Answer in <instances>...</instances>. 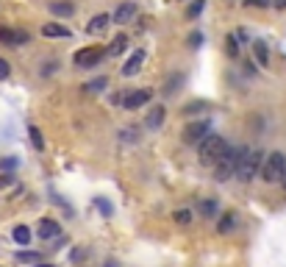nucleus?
Returning <instances> with one entry per match:
<instances>
[{
    "mask_svg": "<svg viewBox=\"0 0 286 267\" xmlns=\"http://www.w3.org/2000/svg\"><path fill=\"white\" fill-rule=\"evenodd\" d=\"M225 153H228V142L219 134H208L206 139L200 142V162L203 164H217Z\"/></svg>",
    "mask_w": 286,
    "mask_h": 267,
    "instance_id": "obj_1",
    "label": "nucleus"
},
{
    "mask_svg": "<svg viewBox=\"0 0 286 267\" xmlns=\"http://www.w3.org/2000/svg\"><path fill=\"white\" fill-rule=\"evenodd\" d=\"M264 159L267 156L261 151H247L245 147L242 162H239V170H236V178H239V181H253V178L261 173V167H264Z\"/></svg>",
    "mask_w": 286,
    "mask_h": 267,
    "instance_id": "obj_2",
    "label": "nucleus"
},
{
    "mask_svg": "<svg viewBox=\"0 0 286 267\" xmlns=\"http://www.w3.org/2000/svg\"><path fill=\"white\" fill-rule=\"evenodd\" d=\"M242 153H245V147H228V153L214 164V175H217V181H228V178L236 175L239 162H242Z\"/></svg>",
    "mask_w": 286,
    "mask_h": 267,
    "instance_id": "obj_3",
    "label": "nucleus"
},
{
    "mask_svg": "<svg viewBox=\"0 0 286 267\" xmlns=\"http://www.w3.org/2000/svg\"><path fill=\"white\" fill-rule=\"evenodd\" d=\"M286 173V156L281 151H272V153H267V159H264V167H261V178H264L267 184H275V181H281Z\"/></svg>",
    "mask_w": 286,
    "mask_h": 267,
    "instance_id": "obj_4",
    "label": "nucleus"
},
{
    "mask_svg": "<svg viewBox=\"0 0 286 267\" xmlns=\"http://www.w3.org/2000/svg\"><path fill=\"white\" fill-rule=\"evenodd\" d=\"M103 56H106L103 47H94V45L92 47H81V50H75L73 64H75V67H81V70H86V67H94Z\"/></svg>",
    "mask_w": 286,
    "mask_h": 267,
    "instance_id": "obj_5",
    "label": "nucleus"
},
{
    "mask_svg": "<svg viewBox=\"0 0 286 267\" xmlns=\"http://www.w3.org/2000/svg\"><path fill=\"white\" fill-rule=\"evenodd\" d=\"M150 98H153V89H134V92H128L122 98V106L128 111H136V109H142V106L150 103Z\"/></svg>",
    "mask_w": 286,
    "mask_h": 267,
    "instance_id": "obj_6",
    "label": "nucleus"
},
{
    "mask_svg": "<svg viewBox=\"0 0 286 267\" xmlns=\"http://www.w3.org/2000/svg\"><path fill=\"white\" fill-rule=\"evenodd\" d=\"M139 14V6L134 3V0H125V3L117 6V11L111 17H114L117 25H128V22H134V17Z\"/></svg>",
    "mask_w": 286,
    "mask_h": 267,
    "instance_id": "obj_7",
    "label": "nucleus"
},
{
    "mask_svg": "<svg viewBox=\"0 0 286 267\" xmlns=\"http://www.w3.org/2000/svg\"><path fill=\"white\" fill-rule=\"evenodd\" d=\"M208 136V123L206 120H200V123H192V126H186L183 128V142H203Z\"/></svg>",
    "mask_w": 286,
    "mask_h": 267,
    "instance_id": "obj_8",
    "label": "nucleus"
},
{
    "mask_svg": "<svg viewBox=\"0 0 286 267\" xmlns=\"http://www.w3.org/2000/svg\"><path fill=\"white\" fill-rule=\"evenodd\" d=\"M0 42H3V45L20 47V45H28V42H31V37H28L25 31H11V28H0Z\"/></svg>",
    "mask_w": 286,
    "mask_h": 267,
    "instance_id": "obj_9",
    "label": "nucleus"
},
{
    "mask_svg": "<svg viewBox=\"0 0 286 267\" xmlns=\"http://www.w3.org/2000/svg\"><path fill=\"white\" fill-rule=\"evenodd\" d=\"M164 120H167V109H164V106H153V109L145 114V126L150 128V131L162 128V126H164Z\"/></svg>",
    "mask_w": 286,
    "mask_h": 267,
    "instance_id": "obj_10",
    "label": "nucleus"
},
{
    "mask_svg": "<svg viewBox=\"0 0 286 267\" xmlns=\"http://www.w3.org/2000/svg\"><path fill=\"white\" fill-rule=\"evenodd\" d=\"M42 37L47 39H70L73 37V31L64 25H58V22H47V25H42Z\"/></svg>",
    "mask_w": 286,
    "mask_h": 267,
    "instance_id": "obj_11",
    "label": "nucleus"
},
{
    "mask_svg": "<svg viewBox=\"0 0 286 267\" xmlns=\"http://www.w3.org/2000/svg\"><path fill=\"white\" fill-rule=\"evenodd\" d=\"M142 64H145V50H136L134 56L125 62V67H122V75L125 78H131V75H136L142 70Z\"/></svg>",
    "mask_w": 286,
    "mask_h": 267,
    "instance_id": "obj_12",
    "label": "nucleus"
},
{
    "mask_svg": "<svg viewBox=\"0 0 286 267\" xmlns=\"http://www.w3.org/2000/svg\"><path fill=\"white\" fill-rule=\"evenodd\" d=\"M50 14H56V17H73L75 14L73 0H53V3H50Z\"/></svg>",
    "mask_w": 286,
    "mask_h": 267,
    "instance_id": "obj_13",
    "label": "nucleus"
},
{
    "mask_svg": "<svg viewBox=\"0 0 286 267\" xmlns=\"http://www.w3.org/2000/svg\"><path fill=\"white\" fill-rule=\"evenodd\" d=\"M114 20V17H109V14H94L92 20H89V25H86V31L89 34H103L106 28H109V22Z\"/></svg>",
    "mask_w": 286,
    "mask_h": 267,
    "instance_id": "obj_14",
    "label": "nucleus"
},
{
    "mask_svg": "<svg viewBox=\"0 0 286 267\" xmlns=\"http://www.w3.org/2000/svg\"><path fill=\"white\" fill-rule=\"evenodd\" d=\"M181 86H183V75L175 73V75H170V78L162 84V95H164V98H172V95H175Z\"/></svg>",
    "mask_w": 286,
    "mask_h": 267,
    "instance_id": "obj_15",
    "label": "nucleus"
},
{
    "mask_svg": "<svg viewBox=\"0 0 286 267\" xmlns=\"http://www.w3.org/2000/svg\"><path fill=\"white\" fill-rule=\"evenodd\" d=\"M61 234V225L56 220H39V236L42 240H53V236Z\"/></svg>",
    "mask_w": 286,
    "mask_h": 267,
    "instance_id": "obj_16",
    "label": "nucleus"
},
{
    "mask_svg": "<svg viewBox=\"0 0 286 267\" xmlns=\"http://www.w3.org/2000/svg\"><path fill=\"white\" fill-rule=\"evenodd\" d=\"M250 47H253V56L259 62V67H270V47H267V42H253Z\"/></svg>",
    "mask_w": 286,
    "mask_h": 267,
    "instance_id": "obj_17",
    "label": "nucleus"
},
{
    "mask_svg": "<svg viewBox=\"0 0 286 267\" xmlns=\"http://www.w3.org/2000/svg\"><path fill=\"white\" fill-rule=\"evenodd\" d=\"M234 228H236V215H234V212H228V215L219 217V223H217L219 234H228V231H234Z\"/></svg>",
    "mask_w": 286,
    "mask_h": 267,
    "instance_id": "obj_18",
    "label": "nucleus"
},
{
    "mask_svg": "<svg viewBox=\"0 0 286 267\" xmlns=\"http://www.w3.org/2000/svg\"><path fill=\"white\" fill-rule=\"evenodd\" d=\"M14 259H17L20 264H39V262H42V256H39L37 251H20Z\"/></svg>",
    "mask_w": 286,
    "mask_h": 267,
    "instance_id": "obj_19",
    "label": "nucleus"
},
{
    "mask_svg": "<svg viewBox=\"0 0 286 267\" xmlns=\"http://www.w3.org/2000/svg\"><path fill=\"white\" fill-rule=\"evenodd\" d=\"M125 47H128V37H125V34H120V37H117L114 42L109 45V50H106V53H109V56H120Z\"/></svg>",
    "mask_w": 286,
    "mask_h": 267,
    "instance_id": "obj_20",
    "label": "nucleus"
},
{
    "mask_svg": "<svg viewBox=\"0 0 286 267\" xmlns=\"http://www.w3.org/2000/svg\"><path fill=\"white\" fill-rule=\"evenodd\" d=\"M106 86H109V78H106V75H98L94 81H89V84H83V89H86V92H103Z\"/></svg>",
    "mask_w": 286,
    "mask_h": 267,
    "instance_id": "obj_21",
    "label": "nucleus"
},
{
    "mask_svg": "<svg viewBox=\"0 0 286 267\" xmlns=\"http://www.w3.org/2000/svg\"><path fill=\"white\" fill-rule=\"evenodd\" d=\"M14 242H20V245H28V242H31V231H28V225H17L14 228Z\"/></svg>",
    "mask_w": 286,
    "mask_h": 267,
    "instance_id": "obj_22",
    "label": "nucleus"
},
{
    "mask_svg": "<svg viewBox=\"0 0 286 267\" xmlns=\"http://www.w3.org/2000/svg\"><path fill=\"white\" fill-rule=\"evenodd\" d=\"M203 9H206V0H192V3H189V9H186V17H189V20H198Z\"/></svg>",
    "mask_w": 286,
    "mask_h": 267,
    "instance_id": "obj_23",
    "label": "nucleus"
},
{
    "mask_svg": "<svg viewBox=\"0 0 286 267\" xmlns=\"http://www.w3.org/2000/svg\"><path fill=\"white\" fill-rule=\"evenodd\" d=\"M28 134H31V142H34V147H37V151H45V136H42V131L37 126H31L28 128Z\"/></svg>",
    "mask_w": 286,
    "mask_h": 267,
    "instance_id": "obj_24",
    "label": "nucleus"
},
{
    "mask_svg": "<svg viewBox=\"0 0 286 267\" xmlns=\"http://www.w3.org/2000/svg\"><path fill=\"white\" fill-rule=\"evenodd\" d=\"M200 212H203L206 217H214V215H217V200H214V198L200 200Z\"/></svg>",
    "mask_w": 286,
    "mask_h": 267,
    "instance_id": "obj_25",
    "label": "nucleus"
},
{
    "mask_svg": "<svg viewBox=\"0 0 286 267\" xmlns=\"http://www.w3.org/2000/svg\"><path fill=\"white\" fill-rule=\"evenodd\" d=\"M172 220H175L178 225H189V223H192V212H189V209H175Z\"/></svg>",
    "mask_w": 286,
    "mask_h": 267,
    "instance_id": "obj_26",
    "label": "nucleus"
},
{
    "mask_svg": "<svg viewBox=\"0 0 286 267\" xmlns=\"http://www.w3.org/2000/svg\"><path fill=\"white\" fill-rule=\"evenodd\" d=\"M225 53H228L231 58H236V56H239V42H236V37H234V34H231V37L225 39Z\"/></svg>",
    "mask_w": 286,
    "mask_h": 267,
    "instance_id": "obj_27",
    "label": "nucleus"
},
{
    "mask_svg": "<svg viewBox=\"0 0 286 267\" xmlns=\"http://www.w3.org/2000/svg\"><path fill=\"white\" fill-rule=\"evenodd\" d=\"M94 206H98V209H100V212H103V215H106V217H109V215H111V203H109V200H106V198H98V200H94Z\"/></svg>",
    "mask_w": 286,
    "mask_h": 267,
    "instance_id": "obj_28",
    "label": "nucleus"
},
{
    "mask_svg": "<svg viewBox=\"0 0 286 267\" xmlns=\"http://www.w3.org/2000/svg\"><path fill=\"white\" fill-rule=\"evenodd\" d=\"M9 75H11V64L6 62V58H0V81L9 78Z\"/></svg>",
    "mask_w": 286,
    "mask_h": 267,
    "instance_id": "obj_29",
    "label": "nucleus"
},
{
    "mask_svg": "<svg viewBox=\"0 0 286 267\" xmlns=\"http://www.w3.org/2000/svg\"><path fill=\"white\" fill-rule=\"evenodd\" d=\"M11 184H14V175H11V173H3V175H0V189L11 187Z\"/></svg>",
    "mask_w": 286,
    "mask_h": 267,
    "instance_id": "obj_30",
    "label": "nucleus"
},
{
    "mask_svg": "<svg viewBox=\"0 0 286 267\" xmlns=\"http://www.w3.org/2000/svg\"><path fill=\"white\" fill-rule=\"evenodd\" d=\"M245 6H253V9H267L270 0H245Z\"/></svg>",
    "mask_w": 286,
    "mask_h": 267,
    "instance_id": "obj_31",
    "label": "nucleus"
},
{
    "mask_svg": "<svg viewBox=\"0 0 286 267\" xmlns=\"http://www.w3.org/2000/svg\"><path fill=\"white\" fill-rule=\"evenodd\" d=\"M200 42H203V34H192V37H189V45L192 47H200Z\"/></svg>",
    "mask_w": 286,
    "mask_h": 267,
    "instance_id": "obj_32",
    "label": "nucleus"
},
{
    "mask_svg": "<svg viewBox=\"0 0 286 267\" xmlns=\"http://www.w3.org/2000/svg\"><path fill=\"white\" fill-rule=\"evenodd\" d=\"M272 3H275L278 9H286V0H272Z\"/></svg>",
    "mask_w": 286,
    "mask_h": 267,
    "instance_id": "obj_33",
    "label": "nucleus"
},
{
    "mask_svg": "<svg viewBox=\"0 0 286 267\" xmlns=\"http://www.w3.org/2000/svg\"><path fill=\"white\" fill-rule=\"evenodd\" d=\"M37 267H53V264H45V262H39V264H37Z\"/></svg>",
    "mask_w": 286,
    "mask_h": 267,
    "instance_id": "obj_34",
    "label": "nucleus"
},
{
    "mask_svg": "<svg viewBox=\"0 0 286 267\" xmlns=\"http://www.w3.org/2000/svg\"><path fill=\"white\" fill-rule=\"evenodd\" d=\"M281 184H283V189H286V173H283V178H281Z\"/></svg>",
    "mask_w": 286,
    "mask_h": 267,
    "instance_id": "obj_35",
    "label": "nucleus"
}]
</instances>
